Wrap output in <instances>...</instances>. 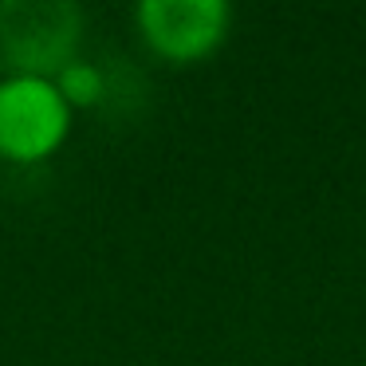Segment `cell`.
Returning a JSON list of instances; mask_svg holds the SVG:
<instances>
[{"mask_svg":"<svg viewBox=\"0 0 366 366\" xmlns=\"http://www.w3.org/2000/svg\"><path fill=\"white\" fill-rule=\"evenodd\" d=\"M83 12L71 0H4L0 4V59L24 79L64 75L75 64Z\"/></svg>","mask_w":366,"mask_h":366,"instance_id":"1","label":"cell"},{"mask_svg":"<svg viewBox=\"0 0 366 366\" xmlns=\"http://www.w3.org/2000/svg\"><path fill=\"white\" fill-rule=\"evenodd\" d=\"M59 95L67 99V107L71 103H95V95H99V71L95 67H87V64H71L64 75H59Z\"/></svg>","mask_w":366,"mask_h":366,"instance_id":"4","label":"cell"},{"mask_svg":"<svg viewBox=\"0 0 366 366\" xmlns=\"http://www.w3.org/2000/svg\"><path fill=\"white\" fill-rule=\"evenodd\" d=\"M71 107L48 79H12L0 83V158L36 162L48 158L67 138Z\"/></svg>","mask_w":366,"mask_h":366,"instance_id":"2","label":"cell"},{"mask_svg":"<svg viewBox=\"0 0 366 366\" xmlns=\"http://www.w3.org/2000/svg\"><path fill=\"white\" fill-rule=\"evenodd\" d=\"M138 24L166 59H201L224 40L229 9L221 0H142Z\"/></svg>","mask_w":366,"mask_h":366,"instance_id":"3","label":"cell"}]
</instances>
